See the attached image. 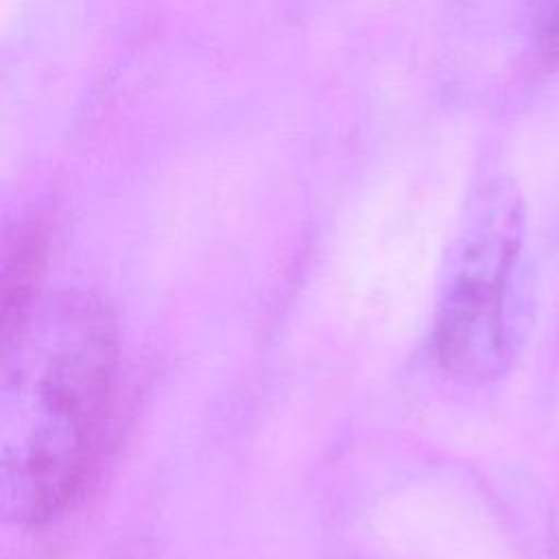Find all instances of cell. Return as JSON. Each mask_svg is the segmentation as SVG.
<instances>
[{
	"mask_svg": "<svg viewBox=\"0 0 559 559\" xmlns=\"http://www.w3.org/2000/svg\"><path fill=\"white\" fill-rule=\"evenodd\" d=\"M118 336L83 290L35 297L4 321L0 356V515L39 526L63 513L103 448Z\"/></svg>",
	"mask_w": 559,
	"mask_h": 559,
	"instance_id": "6da1fadb",
	"label": "cell"
},
{
	"mask_svg": "<svg viewBox=\"0 0 559 559\" xmlns=\"http://www.w3.org/2000/svg\"><path fill=\"white\" fill-rule=\"evenodd\" d=\"M535 304L522 205L511 192H489L469 212L439 280L437 360L467 384L504 376L531 336Z\"/></svg>",
	"mask_w": 559,
	"mask_h": 559,
	"instance_id": "7a4b0ae2",
	"label": "cell"
}]
</instances>
